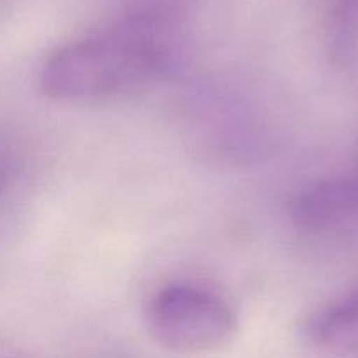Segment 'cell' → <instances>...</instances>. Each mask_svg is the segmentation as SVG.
Segmentation results:
<instances>
[{"instance_id": "4", "label": "cell", "mask_w": 358, "mask_h": 358, "mask_svg": "<svg viewBox=\"0 0 358 358\" xmlns=\"http://www.w3.org/2000/svg\"><path fill=\"white\" fill-rule=\"evenodd\" d=\"M304 336L331 355H358V285L311 315Z\"/></svg>"}, {"instance_id": "2", "label": "cell", "mask_w": 358, "mask_h": 358, "mask_svg": "<svg viewBox=\"0 0 358 358\" xmlns=\"http://www.w3.org/2000/svg\"><path fill=\"white\" fill-rule=\"evenodd\" d=\"M150 338L171 353H210L233 341L238 318L215 290L173 283L154 294L145 311Z\"/></svg>"}, {"instance_id": "3", "label": "cell", "mask_w": 358, "mask_h": 358, "mask_svg": "<svg viewBox=\"0 0 358 358\" xmlns=\"http://www.w3.org/2000/svg\"><path fill=\"white\" fill-rule=\"evenodd\" d=\"M290 217L299 229L329 233L358 224V171L320 180L296 196Z\"/></svg>"}, {"instance_id": "1", "label": "cell", "mask_w": 358, "mask_h": 358, "mask_svg": "<svg viewBox=\"0 0 358 358\" xmlns=\"http://www.w3.org/2000/svg\"><path fill=\"white\" fill-rule=\"evenodd\" d=\"M178 21L131 7L51 52L38 72L42 94L62 103H93L143 86L173 59Z\"/></svg>"}, {"instance_id": "5", "label": "cell", "mask_w": 358, "mask_h": 358, "mask_svg": "<svg viewBox=\"0 0 358 358\" xmlns=\"http://www.w3.org/2000/svg\"><path fill=\"white\" fill-rule=\"evenodd\" d=\"M324 34L332 65L348 66L358 55V0H324Z\"/></svg>"}]
</instances>
